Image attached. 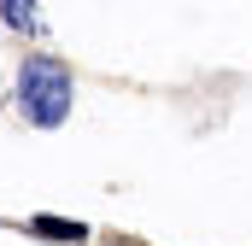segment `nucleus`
<instances>
[{
	"instance_id": "obj_1",
	"label": "nucleus",
	"mask_w": 252,
	"mask_h": 246,
	"mask_svg": "<svg viewBox=\"0 0 252 246\" xmlns=\"http://www.w3.org/2000/svg\"><path fill=\"white\" fill-rule=\"evenodd\" d=\"M18 106L30 123H64L70 112V70L53 59H30L18 76Z\"/></svg>"
},
{
	"instance_id": "obj_2",
	"label": "nucleus",
	"mask_w": 252,
	"mask_h": 246,
	"mask_svg": "<svg viewBox=\"0 0 252 246\" xmlns=\"http://www.w3.org/2000/svg\"><path fill=\"white\" fill-rule=\"evenodd\" d=\"M35 235H47V241H82L88 229L82 223H59V217H35Z\"/></svg>"
},
{
	"instance_id": "obj_3",
	"label": "nucleus",
	"mask_w": 252,
	"mask_h": 246,
	"mask_svg": "<svg viewBox=\"0 0 252 246\" xmlns=\"http://www.w3.org/2000/svg\"><path fill=\"white\" fill-rule=\"evenodd\" d=\"M0 12H6V24H12V30H30V24H35V6H30V0H6Z\"/></svg>"
}]
</instances>
